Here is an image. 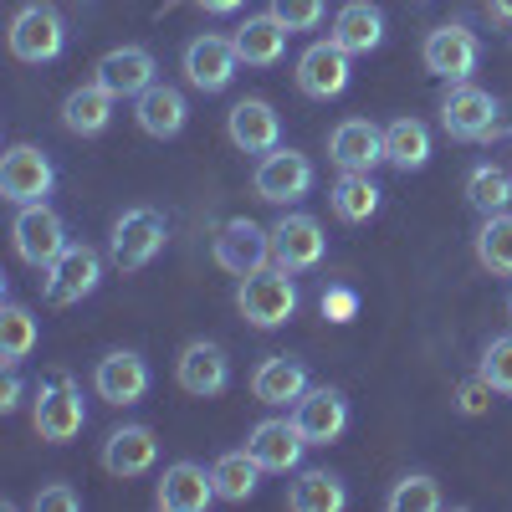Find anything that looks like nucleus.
Masks as SVG:
<instances>
[{"instance_id":"obj_33","label":"nucleus","mask_w":512,"mask_h":512,"mask_svg":"<svg viewBox=\"0 0 512 512\" xmlns=\"http://www.w3.org/2000/svg\"><path fill=\"white\" fill-rule=\"evenodd\" d=\"M477 262L497 277H512V210L487 216V226L477 231Z\"/></svg>"},{"instance_id":"obj_15","label":"nucleus","mask_w":512,"mask_h":512,"mask_svg":"<svg viewBox=\"0 0 512 512\" xmlns=\"http://www.w3.org/2000/svg\"><path fill=\"white\" fill-rule=\"evenodd\" d=\"M323 246H328V236H323V226L313 216H282L272 226V262L287 267V272L318 267L323 262Z\"/></svg>"},{"instance_id":"obj_24","label":"nucleus","mask_w":512,"mask_h":512,"mask_svg":"<svg viewBox=\"0 0 512 512\" xmlns=\"http://www.w3.org/2000/svg\"><path fill=\"white\" fill-rule=\"evenodd\" d=\"M328 41H333V47H344L349 57H369L379 41H384V16H379V6H369V0H349V6L333 16Z\"/></svg>"},{"instance_id":"obj_37","label":"nucleus","mask_w":512,"mask_h":512,"mask_svg":"<svg viewBox=\"0 0 512 512\" xmlns=\"http://www.w3.org/2000/svg\"><path fill=\"white\" fill-rule=\"evenodd\" d=\"M482 379L497 395H512V338H492L482 354Z\"/></svg>"},{"instance_id":"obj_13","label":"nucleus","mask_w":512,"mask_h":512,"mask_svg":"<svg viewBox=\"0 0 512 512\" xmlns=\"http://www.w3.org/2000/svg\"><path fill=\"white\" fill-rule=\"evenodd\" d=\"M93 390H98V400H108V405H139V400L149 395V364H144L134 349H113V354H103L98 369H93Z\"/></svg>"},{"instance_id":"obj_23","label":"nucleus","mask_w":512,"mask_h":512,"mask_svg":"<svg viewBox=\"0 0 512 512\" xmlns=\"http://www.w3.org/2000/svg\"><path fill=\"white\" fill-rule=\"evenodd\" d=\"M154 461H159V441H154V431H144V425H123V431H113L103 441V466L118 482L144 477Z\"/></svg>"},{"instance_id":"obj_11","label":"nucleus","mask_w":512,"mask_h":512,"mask_svg":"<svg viewBox=\"0 0 512 512\" xmlns=\"http://www.w3.org/2000/svg\"><path fill=\"white\" fill-rule=\"evenodd\" d=\"M236 67H241V52L231 36H195L185 47V77L200 93H226L236 82Z\"/></svg>"},{"instance_id":"obj_19","label":"nucleus","mask_w":512,"mask_h":512,"mask_svg":"<svg viewBox=\"0 0 512 512\" xmlns=\"http://www.w3.org/2000/svg\"><path fill=\"white\" fill-rule=\"evenodd\" d=\"M226 128H231V144L241 154H272L282 144V118H277V108L267 98H241L231 108Z\"/></svg>"},{"instance_id":"obj_3","label":"nucleus","mask_w":512,"mask_h":512,"mask_svg":"<svg viewBox=\"0 0 512 512\" xmlns=\"http://www.w3.org/2000/svg\"><path fill=\"white\" fill-rule=\"evenodd\" d=\"M251 190H256V200H267V205H292V200H303V195L313 190V159L277 144L272 154H262V164H256Z\"/></svg>"},{"instance_id":"obj_38","label":"nucleus","mask_w":512,"mask_h":512,"mask_svg":"<svg viewBox=\"0 0 512 512\" xmlns=\"http://www.w3.org/2000/svg\"><path fill=\"white\" fill-rule=\"evenodd\" d=\"M272 16L287 31H313L323 21V0H272Z\"/></svg>"},{"instance_id":"obj_31","label":"nucleus","mask_w":512,"mask_h":512,"mask_svg":"<svg viewBox=\"0 0 512 512\" xmlns=\"http://www.w3.org/2000/svg\"><path fill=\"white\" fill-rule=\"evenodd\" d=\"M328 195H333V216L349 221V226L369 221L374 210H379V185L369 175H354V169H344V180H338Z\"/></svg>"},{"instance_id":"obj_16","label":"nucleus","mask_w":512,"mask_h":512,"mask_svg":"<svg viewBox=\"0 0 512 512\" xmlns=\"http://www.w3.org/2000/svg\"><path fill=\"white\" fill-rule=\"evenodd\" d=\"M175 374H180V390H185V395L210 400V395H221L226 384H231V359H226L221 344H205V338H195V344L180 349Z\"/></svg>"},{"instance_id":"obj_2","label":"nucleus","mask_w":512,"mask_h":512,"mask_svg":"<svg viewBox=\"0 0 512 512\" xmlns=\"http://www.w3.org/2000/svg\"><path fill=\"white\" fill-rule=\"evenodd\" d=\"M164 236H169V226H164V216H159L154 205L123 210L118 226H113V236H108L113 267H118V272H139V267H149L154 256L164 251Z\"/></svg>"},{"instance_id":"obj_4","label":"nucleus","mask_w":512,"mask_h":512,"mask_svg":"<svg viewBox=\"0 0 512 512\" xmlns=\"http://www.w3.org/2000/svg\"><path fill=\"white\" fill-rule=\"evenodd\" d=\"M441 123L451 139L482 144L497 134V98L487 88H472V82H451V93L441 98Z\"/></svg>"},{"instance_id":"obj_7","label":"nucleus","mask_w":512,"mask_h":512,"mask_svg":"<svg viewBox=\"0 0 512 512\" xmlns=\"http://www.w3.org/2000/svg\"><path fill=\"white\" fill-rule=\"evenodd\" d=\"M36 436L52 441V446H67L82 436V425H88V410H82V390L72 379H57V384H41L36 390Z\"/></svg>"},{"instance_id":"obj_9","label":"nucleus","mask_w":512,"mask_h":512,"mask_svg":"<svg viewBox=\"0 0 512 512\" xmlns=\"http://www.w3.org/2000/svg\"><path fill=\"white\" fill-rule=\"evenodd\" d=\"M11 236H16L21 262H31V267H52L57 256L67 251V226H62L57 210H47V200H41V205H21Z\"/></svg>"},{"instance_id":"obj_14","label":"nucleus","mask_w":512,"mask_h":512,"mask_svg":"<svg viewBox=\"0 0 512 512\" xmlns=\"http://www.w3.org/2000/svg\"><path fill=\"white\" fill-rule=\"evenodd\" d=\"M292 420H297V431H303L308 446H333L338 436L349 431V400L323 384V390H308L303 400L292 405Z\"/></svg>"},{"instance_id":"obj_29","label":"nucleus","mask_w":512,"mask_h":512,"mask_svg":"<svg viewBox=\"0 0 512 512\" xmlns=\"http://www.w3.org/2000/svg\"><path fill=\"white\" fill-rule=\"evenodd\" d=\"M384 159H390L400 175L425 169V159H431V128H425L420 118H395L390 128H384Z\"/></svg>"},{"instance_id":"obj_44","label":"nucleus","mask_w":512,"mask_h":512,"mask_svg":"<svg viewBox=\"0 0 512 512\" xmlns=\"http://www.w3.org/2000/svg\"><path fill=\"white\" fill-rule=\"evenodd\" d=\"M487 11H492L502 26H512V0H487Z\"/></svg>"},{"instance_id":"obj_10","label":"nucleus","mask_w":512,"mask_h":512,"mask_svg":"<svg viewBox=\"0 0 512 512\" xmlns=\"http://www.w3.org/2000/svg\"><path fill=\"white\" fill-rule=\"evenodd\" d=\"M103 282V256L93 246H67L57 262L47 267V303L52 308H72L82 303L93 287Z\"/></svg>"},{"instance_id":"obj_25","label":"nucleus","mask_w":512,"mask_h":512,"mask_svg":"<svg viewBox=\"0 0 512 512\" xmlns=\"http://www.w3.org/2000/svg\"><path fill=\"white\" fill-rule=\"evenodd\" d=\"M134 118H139V128H144L149 139H175L180 128H185V118H190V108H185V93L180 88L154 82L149 93L134 98Z\"/></svg>"},{"instance_id":"obj_32","label":"nucleus","mask_w":512,"mask_h":512,"mask_svg":"<svg viewBox=\"0 0 512 512\" xmlns=\"http://www.w3.org/2000/svg\"><path fill=\"white\" fill-rule=\"evenodd\" d=\"M210 477H216V497H221V502H246V497L256 492L262 466H256L251 451H226L216 466H210Z\"/></svg>"},{"instance_id":"obj_35","label":"nucleus","mask_w":512,"mask_h":512,"mask_svg":"<svg viewBox=\"0 0 512 512\" xmlns=\"http://www.w3.org/2000/svg\"><path fill=\"white\" fill-rule=\"evenodd\" d=\"M31 349H36V318H31L26 308L11 303L6 313H0V364L16 369Z\"/></svg>"},{"instance_id":"obj_28","label":"nucleus","mask_w":512,"mask_h":512,"mask_svg":"<svg viewBox=\"0 0 512 512\" xmlns=\"http://www.w3.org/2000/svg\"><path fill=\"white\" fill-rule=\"evenodd\" d=\"M251 395L262 400V405H297V400L308 395V369L297 364V359H287V354H272L262 369H256Z\"/></svg>"},{"instance_id":"obj_20","label":"nucleus","mask_w":512,"mask_h":512,"mask_svg":"<svg viewBox=\"0 0 512 512\" xmlns=\"http://www.w3.org/2000/svg\"><path fill=\"white\" fill-rule=\"evenodd\" d=\"M93 72H98L93 82H103L113 98H139V93L154 88V57L144 47H113V52L98 57Z\"/></svg>"},{"instance_id":"obj_26","label":"nucleus","mask_w":512,"mask_h":512,"mask_svg":"<svg viewBox=\"0 0 512 512\" xmlns=\"http://www.w3.org/2000/svg\"><path fill=\"white\" fill-rule=\"evenodd\" d=\"M287 26L267 11V16H246V26H236V52H241V62L246 67H277L282 62V52H287Z\"/></svg>"},{"instance_id":"obj_36","label":"nucleus","mask_w":512,"mask_h":512,"mask_svg":"<svg viewBox=\"0 0 512 512\" xmlns=\"http://www.w3.org/2000/svg\"><path fill=\"white\" fill-rule=\"evenodd\" d=\"M446 507V497H441V487L431 482V477H400L395 482V492H390V512H441Z\"/></svg>"},{"instance_id":"obj_21","label":"nucleus","mask_w":512,"mask_h":512,"mask_svg":"<svg viewBox=\"0 0 512 512\" xmlns=\"http://www.w3.org/2000/svg\"><path fill=\"white\" fill-rule=\"evenodd\" d=\"M328 159L338 169H354V175H369V169L384 159V128H374L369 118H349L333 128L328 139Z\"/></svg>"},{"instance_id":"obj_30","label":"nucleus","mask_w":512,"mask_h":512,"mask_svg":"<svg viewBox=\"0 0 512 512\" xmlns=\"http://www.w3.org/2000/svg\"><path fill=\"white\" fill-rule=\"evenodd\" d=\"M349 502L344 482H338L333 472H303L292 487H287V507L292 512H338Z\"/></svg>"},{"instance_id":"obj_6","label":"nucleus","mask_w":512,"mask_h":512,"mask_svg":"<svg viewBox=\"0 0 512 512\" xmlns=\"http://www.w3.org/2000/svg\"><path fill=\"white\" fill-rule=\"evenodd\" d=\"M52 185H57V169L36 144L6 149V159H0V195L11 205H41L52 195Z\"/></svg>"},{"instance_id":"obj_43","label":"nucleus","mask_w":512,"mask_h":512,"mask_svg":"<svg viewBox=\"0 0 512 512\" xmlns=\"http://www.w3.org/2000/svg\"><path fill=\"white\" fill-rule=\"evenodd\" d=\"M200 11H210V16H231V11H241L246 0H195Z\"/></svg>"},{"instance_id":"obj_41","label":"nucleus","mask_w":512,"mask_h":512,"mask_svg":"<svg viewBox=\"0 0 512 512\" xmlns=\"http://www.w3.org/2000/svg\"><path fill=\"white\" fill-rule=\"evenodd\" d=\"M487 395H492L487 379H482V384H466V390H461V410H466V415H482V410H487Z\"/></svg>"},{"instance_id":"obj_39","label":"nucleus","mask_w":512,"mask_h":512,"mask_svg":"<svg viewBox=\"0 0 512 512\" xmlns=\"http://www.w3.org/2000/svg\"><path fill=\"white\" fill-rule=\"evenodd\" d=\"M31 507H36V512H82V497H77L72 487L52 482V487H41V492L31 497Z\"/></svg>"},{"instance_id":"obj_27","label":"nucleus","mask_w":512,"mask_h":512,"mask_svg":"<svg viewBox=\"0 0 512 512\" xmlns=\"http://www.w3.org/2000/svg\"><path fill=\"white\" fill-rule=\"evenodd\" d=\"M113 93L103 88V82H88V88H72L67 103H62V123H67V134L77 139H98L103 128L113 123Z\"/></svg>"},{"instance_id":"obj_5","label":"nucleus","mask_w":512,"mask_h":512,"mask_svg":"<svg viewBox=\"0 0 512 512\" xmlns=\"http://www.w3.org/2000/svg\"><path fill=\"white\" fill-rule=\"evenodd\" d=\"M62 47H67V21L47 6V0H36V6L16 11V21H11V52L21 62H31V67L57 62Z\"/></svg>"},{"instance_id":"obj_40","label":"nucleus","mask_w":512,"mask_h":512,"mask_svg":"<svg viewBox=\"0 0 512 512\" xmlns=\"http://www.w3.org/2000/svg\"><path fill=\"white\" fill-rule=\"evenodd\" d=\"M359 313V292L354 287H328L323 292V318L328 323H349Z\"/></svg>"},{"instance_id":"obj_45","label":"nucleus","mask_w":512,"mask_h":512,"mask_svg":"<svg viewBox=\"0 0 512 512\" xmlns=\"http://www.w3.org/2000/svg\"><path fill=\"white\" fill-rule=\"evenodd\" d=\"M507 313H512V297H507Z\"/></svg>"},{"instance_id":"obj_18","label":"nucleus","mask_w":512,"mask_h":512,"mask_svg":"<svg viewBox=\"0 0 512 512\" xmlns=\"http://www.w3.org/2000/svg\"><path fill=\"white\" fill-rule=\"evenodd\" d=\"M154 502L164 512H205L210 502H216V477L195 461H175V466H164Z\"/></svg>"},{"instance_id":"obj_34","label":"nucleus","mask_w":512,"mask_h":512,"mask_svg":"<svg viewBox=\"0 0 512 512\" xmlns=\"http://www.w3.org/2000/svg\"><path fill=\"white\" fill-rule=\"evenodd\" d=\"M466 200H472L482 216H497V210L512 205V175L497 164H477L472 175H466Z\"/></svg>"},{"instance_id":"obj_42","label":"nucleus","mask_w":512,"mask_h":512,"mask_svg":"<svg viewBox=\"0 0 512 512\" xmlns=\"http://www.w3.org/2000/svg\"><path fill=\"white\" fill-rule=\"evenodd\" d=\"M21 395H26V384H21V374L11 369V374H6V390H0V410H16Z\"/></svg>"},{"instance_id":"obj_22","label":"nucleus","mask_w":512,"mask_h":512,"mask_svg":"<svg viewBox=\"0 0 512 512\" xmlns=\"http://www.w3.org/2000/svg\"><path fill=\"white\" fill-rule=\"evenodd\" d=\"M303 431H297V420H262L251 431L246 451L256 456L262 472H297V461H303Z\"/></svg>"},{"instance_id":"obj_12","label":"nucleus","mask_w":512,"mask_h":512,"mask_svg":"<svg viewBox=\"0 0 512 512\" xmlns=\"http://www.w3.org/2000/svg\"><path fill=\"white\" fill-rule=\"evenodd\" d=\"M349 77H354L349 52L333 47V41H313V47L297 57V88H303L308 98H318V103H328V98L344 93Z\"/></svg>"},{"instance_id":"obj_17","label":"nucleus","mask_w":512,"mask_h":512,"mask_svg":"<svg viewBox=\"0 0 512 512\" xmlns=\"http://www.w3.org/2000/svg\"><path fill=\"white\" fill-rule=\"evenodd\" d=\"M272 256V231H262L256 221H226L221 236H216V262L231 272V277H251L262 272Z\"/></svg>"},{"instance_id":"obj_1","label":"nucleus","mask_w":512,"mask_h":512,"mask_svg":"<svg viewBox=\"0 0 512 512\" xmlns=\"http://www.w3.org/2000/svg\"><path fill=\"white\" fill-rule=\"evenodd\" d=\"M236 308L251 328H282L292 313H297V287H292V272L287 267H262L241 277V292H236Z\"/></svg>"},{"instance_id":"obj_8","label":"nucleus","mask_w":512,"mask_h":512,"mask_svg":"<svg viewBox=\"0 0 512 512\" xmlns=\"http://www.w3.org/2000/svg\"><path fill=\"white\" fill-rule=\"evenodd\" d=\"M425 72L441 77V82H466L477 72V57H482V41L466 31V26H436L431 36H425Z\"/></svg>"}]
</instances>
